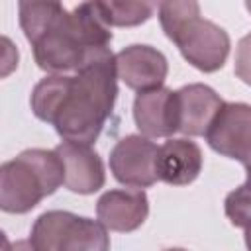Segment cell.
<instances>
[{
  "mask_svg": "<svg viewBox=\"0 0 251 251\" xmlns=\"http://www.w3.org/2000/svg\"><path fill=\"white\" fill-rule=\"evenodd\" d=\"M202 171V151L190 139H169L159 147L157 155V176L159 180L184 186L196 180Z\"/></svg>",
  "mask_w": 251,
  "mask_h": 251,
  "instance_id": "cell-13",
  "label": "cell"
},
{
  "mask_svg": "<svg viewBox=\"0 0 251 251\" xmlns=\"http://www.w3.org/2000/svg\"><path fill=\"white\" fill-rule=\"evenodd\" d=\"M2 43H4V51H6V53L18 55V51H16V49L12 47V43H10V39H8V37H4V39H2ZM4 63H6V65H4V71H2V75L6 76V75L10 73V69L18 65V59H12V61H10V57H4Z\"/></svg>",
  "mask_w": 251,
  "mask_h": 251,
  "instance_id": "cell-17",
  "label": "cell"
},
{
  "mask_svg": "<svg viewBox=\"0 0 251 251\" xmlns=\"http://www.w3.org/2000/svg\"><path fill=\"white\" fill-rule=\"evenodd\" d=\"M233 71H235L237 78H241V82L251 86V33L243 35L237 43Z\"/></svg>",
  "mask_w": 251,
  "mask_h": 251,
  "instance_id": "cell-16",
  "label": "cell"
},
{
  "mask_svg": "<svg viewBox=\"0 0 251 251\" xmlns=\"http://www.w3.org/2000/svg\"><path fill=\"white\" fill-rule=\"evenodd\" d=\"M55 151L65 165V188L76 194H92L104 186V163L90 145L61 141Z\"/></svg>",
  "mask_w": 251,
  "mask_h": 251,
  "instance_id": "cell-11",
  "label": "cell"
},
{
  "mask_svg": "<svg viewBox=\"0 0 251 251\" xmlns=\"http://www.w3.org/2000/svg\"><path fill=\"white\" fill-rule=\"evenodd\" d=\"M176 96H178V112H180L178 131L190 137L206 135L216 114L222 110L224 100L218 96L214 88L200 82L178 88Z\"/></svg>",
  "mask_w": 251,
  "mask_h": 251,
  "instance_id": "cell-12",
  "label": "cell"
},
{
  "mask_svg": "<svg viewBox=\"0 0 251 251\" xmlns=\"http://www.w3.org/2000/svg\"><path fill=\"white\" fill-rule=\"evenodd\" d=\"M20 25L33 47L37 67L51 75L76 73L90 51L112 41L110 25L94 2H82L73 10L59 2H20Z\"/></svg>",
  "mask_w": 251,
  "mask_h": 251,
  "instance_id": "cell-2",
  "label": "cell"
},
{
  "mask_svg": "<svg viewBox=\"0 0 251 251\" xmlns=\"http://www.w3.org/2000/svg\"><path fill=\"white\" fill-rule=\"evenodd\" d=\"M159 22L165 35L194 69L214 73L224 67L231 47L229 35L224 27L200 16L198 2H161Z\"/></svg>",
  "mask_w": 251,
  "mask_h": 251,
  "instance_id": "cell-3",
  "label": "cell"
},
{
  "mask_svg": "<svg viewBox=\"0 0 251 251\" xmlns=\"http://www.w3.org/2000/svg\"><path fill=\"white\" fill-rule=\"evenodd\" d=\"M204 137L216 153L247 167L251 163V106L224 102Z\"/></svg>",
  "mask_w": 251,
  "mask_h": 251,
  "instance_id": "cell-6",
  "label": "cell"
},
{
  "mask_svg": "<svg viewBox=\"0 0 251 251\" xmlns=\"http://www.w3.org/2000/svg\"><path fill=\"white\" fill-rule=\"evenodd\" d=\"M98 222L110 231H133L149 216V200L141 188H114L96 202Z\"/></svg>",
  "mask_w": 251,
  "mask_h": 251,
  "instance_id": "cell-10",
  "label": "cell"
},
{
  "mask_svg": "<svg viewBox=\"0 0 251 251\" xmlns=\"http://www.w3.org/2000/svg\"><path fill=\"white\" fill-rule=\"evenodd\" d=\"M61 184L65 165L59 153L25 149L0 167V208L8 214H25Z\"/></svg>",
  "mask_w": 251,
  "mask_h": 251,
  "instance_id": "cell-4",
  "label": "cell"
},
{
  "mask_svg": "<svg viewBox=\"0 0 251 251\" xmlns=\"http://www.w3.org/2000/svg\"><path fill=\"white\" fill-rule=\"evenodd\" d=\"M159 147L143 135H126L110 151V171L114 178L131 188L153 186L157 176Z\"/></svg>",
  "mask_w": 251,
  "mask_h": 251,
  "instance_id": "cell-7",
  "label": "cell"
},
{
  "mask_svg": "<svg viewBox=\"0 0 251 251\" xmlns=\"http://www.w3.org/2000/svg\"><path fill=\"white\" fill-rule=\"evenodd\" d=\"M118 96L116 55L110 47L88 53L82 67L69 75L41 78L31 90V110L55 127L63 141L90 145L98 139Z\"/></svg>",
  "mask_w": 251,
  "mask_h": 251,
  "instance_id": "cell-1",
  "label": "cell"
},
{
  "mask_svg": "<svg viewBox=\"0 0 251 251\" xmlns=\"http://www.w3.org/2000/svg\"><path fill=\"white\" fill-rule=\"evenodd\" d=\"M165 251H186V249H180V247H171V249H165Z\"/></svg>",
  "mask_w": 251,
  "mask_h": 251,
  "instance_id": "cell-21",
  "label": "cell"
},
{
  "mask_svg": "<svg viewBox=\"0 0 251 251\" xmlns=\"http://www.w3.org/2000/svg\"><path fill=\"white\" fill-rule=\"evenodd\" d=\"M245 8H247V10L251 12V2H245Z\"/></svg>",
  "mask_w": 251,
  "mask_h": 251,
  "instance_id": "cell-22",
  "label": "cell"
},
{
  "mask_svg": "<svg viewBox=\"0 0 251 251\" xmlns=\"http://www.w3.org/2000/svg\"><path fill=\"white\" fill-rule=\"evenodd\" d=\"M4 251H37V249L31 245L29 239H20V241H16L12 245L4 239Z\"/></svg>",
  "mask_w": 251,
  "mask_h": 251,
  "instance_id": "cell-18",
  "label": "cell"
},
{
  "mask_svg": "<svg viewBox=\"0 0 251 251\" xmlns=\"http://www.w3.org/2000/svg\"><path fill=\"white\" fill-rule=\"evenodd\" d=\"M133 120L143 137H171L180 127L178 96L171 88L139 92L133 102Z\"/></svg>",
  "mask_w": 251,
  "mask_h": 251,
  "instance_id": "cell-8",
  "label": "cell"
},
{
  "mask_svg": "<svg viewBox=\"0 0 251 251\" xmlns=\"http://www.w3.org/2000/svg\"><path fill=\"white\" fill-rule=\"evenodd\" d=\"M245 245H247V251H251V226L245 227Z\"/></svg>",
  "mask_w": 251,
  "mask_h": 251,
  "instance_id": "cell-19",
  "label": "cell"
},
{
  "mask_svg": "<svg viewBox=\"0 0 251 251\" xmlns=\"http://www.w3.org/2000/svg\"><path fill=\"white\" fill-rule=\"evenodd\" d=\"M245 169H247V178H245V186H247V188H251V163H249V165H247Z\"/></svg>",
  "mask_w": 251,
  "mask_h": 251,
  "instance_id": "cell-20",
  "label": "cell"
},
{
  "mask_svg": "<svg viewBox=\"0 0 251 251\" xmlns=\"http://www.w3.org/2000/svg\"><path fill=\"white\" fill-rule=\"evenodd\" d=\"M116 73L131 90L147 92L163 86L169 63L167 57L151 45H129L116 53Z\"/></svg>",
  "mask_w": 251,
  "mask_h": 251,
  "instance_id": "cell-9",
  "label": "cell"
},
{
  "mask_svg": "<svg viewBox=\"0 0 251 251\" xmlns=\"http://www.w3.org/2000/svg\"><path fill=\"white\" fill-rule=\"evenodd\" d=\"M100 18L106 22V25H118V27H129L139 25L147 22L153 16V10L157 8L153 2H94Z\"/></svg>",
  "mask_w": 251,
  "mask_h": 251,
  "instance_id": "cell-14",
  "label": "cell"
},
{
  "mask_svg": "<svg viewBox=\"0 0 251 251\" xmlns=\"http://www.w3.org/2000/svg\"><path fill=\"white\" fill-rule=\"evenodd\" d=\"M226 216L235 227H249L251 226V188L245 184L231 190L224 202Z\"/></svg>",
  "mask_w": 251,
  "mask_h": 251,
  "instance_id": "cell-15",
  "label": "cell"
},
{
  "mask_svg": "<svg viewBox=\"0 0 251 251\" xmlns=\"http://www.w3.org/2000/svg\"><path fill=\"white\" fill-rule=\"evenodd\" d=\"M37 251H110L108 229L90 218L65 210L41 214L29 235Z\"/></svg>",
  "mask_w": 251,
  "mask_h": 251,
  "instance_id": "cell-5",
  "label": "cell"
}]
</instances>
